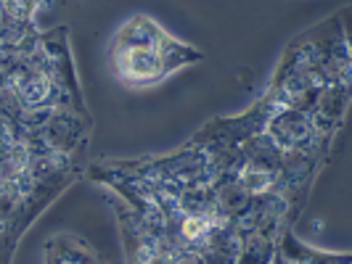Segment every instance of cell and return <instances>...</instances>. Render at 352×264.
<instances>
[{
    "label": "cell",
    "mask_w": 352,
    "mask_h": 264,
    "mask_svg": "<svg viewBox=\"0 0 352 264\" xmlns=\"http://www.w3.org/2000/svg\"><path fill=\"white\" fill-rule=\"evenodd\" d=\"M204 53L173 37L151 16H130L111 40V71L130 88H151L183 67L199 64Z\"/></svg>",
    "instance_id": "6da1fadb"
},
{
    "label": "cell",
    "mask_w": 352,
    "mask_h": 264,
    "mask_svg": "<svg viewBox=\"0 0 352 264\" xmlns=\"http://www.w3.org/2000/svg\"><path fill=\"white\" fill-rule=\"evenodd\" d=\"M101 167L109 172H117V175L143 177V180L164 182V185H173V188H201V185H210V180L214 177L210 154L191 141L186 143L180 151L167 154V156L104 161Z\"/></svg>",
    "instance_id": "7a4b0ae2"
},
{
    "label": "cell",
    "mask_w": 352,
    "mask_h": 264,
    "mask_svg": "<svg viewBox=\"0 0 352 264\" xmlns=\"http://www.w3.org/2000/svg\"><path fill=\"white\" fill-rule=\"evenodd\" d=\"M323 88H326V77L318 67L316 56L305 45V40L297 37L283 51L281 61L273 71V80H270L265 93L278 106L313 111Z\"/></svg>",
    "instance_id": "3957f363"
},
{
    "label": "cell",
    "mask_w": 352,
    "mask_h": 264,
    "mask_svg": "<svg viewBox=\"0 0 352 264\" xmlns=\"http://www.w3.org/2000/svg\"><path fill=\"white\" fill-rule=\"evenodd\" d=\"M24 141L30 143L32 151H53L64 154L77 161V154L85 151L90 132L88 111H74V108H37L24 111Z\"/></svg>",
    "instance_id": "277c9868"
},
{
    "label": "cell",
    "mask_w": 352,
    "mask_h": 264,
    "mask_svg": "<svg viewBox=\"0 0 352 264\" xmlns=\"http://www.w3.org/2000/svg\"><path fill=\"white\" fill-rule=\"evenodd\" d=\"M263 135H267L281 151H318L326 156L334 143V135L323 132L310 111L278 104L273 106L270 117L265 119Z\"/></svg>",
    "instance_id": "5b68a950"
},
{
    "label": "cell",
    "mask_w": 352,
    "mask_h": 264,
    "mask_svg": "<svg viewBox=\"0 0 352 264\" xmlns=\"http://www.w3.org/2000/svg\"><path fill=\"white\" fill-rule=\"evenodd\" d=\"M305 45L316 56L318 67L326 77V85L336 88H352V58L347 45V32L342 16H334L313 29L302 32Z\"/></svg>",
    "instance_id": "8992f818"
},
{
    "label": "cell",
    "mask_w": 352,
    "mask_h": 264,
    "mask_svg": "<svg viewBox=\"0 0 352 264\" xmlns=\"http://www.w3.org/2000/svg\"><path fill=\"white\" fill-rule=\"evenodd\" d=\"M43 0H0V43L24 45L40 37L35 14Z\"/></svg>",
    "instance_id": "52a82bcc"
},
{
    "label": "cell",
    "mask_w": 352,
    "mask_h": 264,
    "mask_svg": "<svg viewBox=\"0 0 352 264\" xmlns=\"http://www.w3.org/2000/svg\"><path fill=\"white\" fill-rule=\"evenodd\" d=\"M43 262L48 264H77V262H101V256L90 248L88 241L80 235L61 232L45 241L43 246Z\"/></svg>",
    "instance_id": "ba28073f"
},
{
    "label": "cell",
    "mask_w": 352,
    "mask_h": 264,
    "mask_svg": "<svg viewBox=\"0 0 352 264\" xmlns=\"http://www.w3.org/2000/svg\"><path fill=\"white\" fill-rule=\"evenodd\" d=\"M276 251L278 256L276 259H283V262H350L347 254H318L313 248H307L302 241L294 238L292 232V225H286L278 235V243H276Z\"/></svg>",
    "instance_id": "9c48e42d"
},
{
    "label": "cell",
    "mask_w": 352,
    "mask_h": 264,
    "mask_svg": "<svg viewBox=\"0 0 352 264\" xmlns=\"http://www.w3.org/2000/svg\"><path fill=\"white\" fill-rule=\"evenodd\" d=\"M30 156H32V148H30V143L24 141V138L8 143L0 151V185L19 182V177L24 175V169L30 164Z\"/></svg>",
    "instance_id": "30bf717a"
},
{
    "label": "cell",
    "mask_w": 352,
    "mask_h": 264,
    "mask_svg": "<svg viewBox=\"0 0 352 264\" xmlns=\"http://www.w3.org/2000/svg\"><path fill=\"white\" fill-rule=\"evenodd\" d=\"M19 201H21V191H19L16 182L0 185V241H3V248L8 254H11L8 241H11V232H14V225H16Z\"/></svg>",
    "instance_id": "8fae6325"
}]
</instances>
